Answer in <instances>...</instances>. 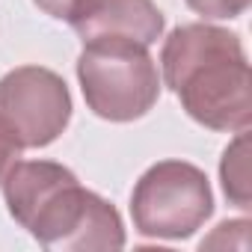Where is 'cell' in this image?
Segmentation results:
<instances>
[{
	"mask_svg": "<svg viewBox=\"0 0 252 252\" xmlns=\"http://www.w3.org/2000/svg\"><path fill=\"white\" fill-rule=\"evenodd\" d=\"M9 214L45 246L60 252H116L125 246L119 211L83 190L71 169L51 160H15L3 175Z\"/></svg>",
	"mask_w": 252,
	"mask_h": 252,
	"instance_id": "6da1fadb",
	"label": "cell"
},
{
	"mask_svg": "<svg viewBox=\"0 0 252 252\" xmlns=\"http://www.w3.org/2000/svg\"><path fill=\"white\" fill-rule=\"evenodd\" d=\"M252 0H187V6L205 18H237L249 9Z\"/></svg>",
	"mask_w": 252,
	"mask_h": 252,
	"instance_id": "ba28073f",
	"label": "cell"
},
{
	"mask_svg": "<svg viewBox=\"0 0 252 252\" xmlns=\"http://www.w3.org/2000/svg\"><path fill=\"white\" fill-rule=\"evenodd\" d=\"M222 187H225V196L240 205V208H249V172H246V134L237 137V143L225 152L222 158Z\"/></svg>",
	"mask_w": 252,
	"mask_h": 252,
	"instance_id": "52a82bcc",
	"label": "cell"
},
{
	"mask_svg": "<svg viewBox=\"0 0 252 252\" xmlns=\"http://www.w3.org/2000/svg\"><path fill=\"white\" fill-rule=\"evenodd\" d=\"M214 211V196L205 172L184 160L155 163L134 187L131 217L140 234L181 240L190 237Z\"/></svg>",
	"mask_w": 252,
	"mask_h": 252,
	"instance_id": "277c9868",
	"label": "cell"
},
{
	"mask_svg": "<svg viewBox=\"0 0 252 252\" xmlns=\"http://www.w3.org/2000/svg\"><path fill=\"white\" fill-rule=\"evenodd\" d=\"M166 86L190 119L211 131H246L252 122V74L234 33L184 24L169 33L163 54Z\"/></svg>",
	"mask_w": 252,
	"mask_h": 252,
	"instance_id": "7a4b0ae2",
	"label": "cell"
},
{
	"mask_svg": "<svg viewBox=\"0 0 252 252\" xmlns=\"http://www.w3.org/2000/svg\"><path fill=\"white\" fill-rule=\"evenodd\" d=\"M77 80L89 110L107 122H134L160 95V77L149 48L128 39L83 42Z\"/></svg>",
	"mask_w": 252,
	"mask_h": 252,
	"instance_id": "3957f363",
	"label": "cell"
},
{
	"mask_svg": "<svg viewBox=\"0 0 252 252\" xmlns=\"http://www.w3.org/2000/svg\"><path fill=\"white\" fill-rule=\"evenodd\" d=\"M36 6L45 9V12L54 15V18H68V12H71V6H74V0H36Z\"/></svg>",
	"mask_w": 252,
	"mask_h": 252,
	"instance_id": "30bf717a",
	"label": "cell"
},
{
	"mask_svg": "<svg viewBox=\"0 0 252 252\" xmlns=\"http://www.w3.org/2000/svg\"><path fill=\"white\" fill-rule=\"evenodd\" d=\"M68 21L83 42L128 39L149 48L163 33V15L152 0H74Z\"/></svg>",
	"mask_w": 252,
	"mask_h": 252,
	"instance_id": "8992f818",
	"label": "cell"
},
{
	"mask_svg": "<svg viewBox=\"0 0 252 252\" xmlns=\"http://www.w3.org/2000/svg\"><path fill=\"white\" fill-rule=\"evenodd\" d=\"M71 119V95L60 74L42 65H21L0 80V128L18 149L54 143Z\"/></svg>",
	"mask_w": 252,
	"mask_h": 252,
	"instance_id": "5b68a950",
	"label": "cell"
},
{
	"mask_svg": "<svg viewBox=\"0 0 252 252\" xmlns=\"http://www.w3.org/2000/svg\"><path fill=\"white\" fill-rule=\"evenodd\" d=\"M18 146H15V140L0 128V181H3V175L9 172V166L15 163V158H18Z\"/></svg>",
	"mask_w": 252,
	"mask_h": 252,
	"instance_id": "9c48e42d",
	"label": "cell"
}]
</instances>
